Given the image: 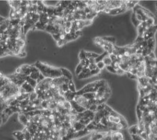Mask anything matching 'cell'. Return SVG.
<instances>
[{"mask_svg":"<svg viewBox=\"0 0 157 140\" xmlns=\"http://www.w3.org/2000/svg\"><path fill=\"white\" fill-rule=\"evenodd\" d=\"M74 100L81 106L85 108L86 109H89L90 106L89 100H87L82 95H76Z\"/></svg>","mask_w":157,"mask_h":140,"instance_id":"cell-4","label":"cell"},{"mask_svg":"<svg viewBox=\"0 0 157 140\" xmlns=\"http://www.w3.org/2000/svg\"><path fill=\"white\" fill-rule=\"evenodd\" d=\"M15 73L24 77L29 76L31 73V65H23L20 66V67L17 68Z\"/></svg>","mask_w":157,"mask_h":140,"instance_id":"cell-3","label":"cell"},{"mask_svg":"<svg viewBox=\"0 0 157 140\" xmlns=\"http://www.w3.org/2000/svg\"><path fill=\"white\" fill-rule=\"evenodd\" d=\"M97 107H98V105L97 104H91L90 107H89V110H90L92 112H96L97 111Z\"/></svg>","mask_w":157,"mask_h":140,"instance_id":"cell-32","label":"cell"},{"mask_svg":"<svg viewBox=\"0 0 157 140\" xmlns=\"http://www.w3.org/2000/svg\"><path fill=\"white\" fill-rule=\"evenodd\" d=\"M106 70H107L109 73H112L114 74H116V73H117V70H115L112 65L107 66H106Z\"/></svg>","mask_w":157,"mask_h":140,"instance_id":"cell-31","label":"cell"},{"mask_svg":"<svg viewBox=\"0 0 157 140\" xmlns=\"http://www.w3.org/2000/svg\"><path fill=\"white\" fill-rule=\"evenodd\" d=\"M83 69H84V67H83V66L81 64L79 63L77 66L76 68V74L77 75V76L81 73V72L82 71Z\"/></svg>","mask_w":157,"mask_h":140,"instance_id":"cell-27","label":"cell"},{"mask_svg":"<svg viewBox=\"0 0 157 140\" xmlns=\"http://www.w3.org/2000/svg\"><path fill=\"white\" fill-rule=\"evenodd\" d=\"M50 17L47 15V14L45 13L42 12L39 14V22H40V23H42V24H44V25H47L50 21Z\"/></svg>","mask_w":157,"mask_h":140,"instance_id":"cell-11","label":"cell"},{"mask_svg":"<svg viewBox=\"0 0 157 140\" xmlns=\"http://www.w3.org/2000/svg\"><path fill=\"white\" fill-rule=\"evenodd\" d=\"M68 88H69V90H70L71 92H74V93L77 92L76 87V86H75V84H74V82L72 80H71V81H69Z\"/></svg>","mask_w":157,"mask_h":140,"instance_id":"cell-17","label":"cell"},{"mask_svg":"<svg viewBox=\"0 0 157 140\" xmlns=\"http://www.w3.org/2000/svg\"><path fill=\"white\" fill-rule=\"evenodd\" d=\"M60 70L61 73H62V76L67 78L69 81L72 80V74L70 71H69L66 68H60Z\"/></svg>","mask_w":157,"mask_h":140,"instance_id":"cell-13","label":"cell"},{"mask_svg":"<svg viewBox=\"0 0 157 140\" xmlns=\"http://www.w3.org/2000/svg\"><path fill=\"white\" fill-rule=\"evenodd\" d=\"M106 84L105 80H99V81H94L93 82L89 83L84 86L81 90H79L76 92V95H83L84 93H88V92H97V90L101 86H104Z\"/></svg>","mask_w":157,"mask_h":140,"instance_id":"cell-2","label":"cell"},{"mask_svg":"<svg viewBox=\"0 0 157 140\" xmlns=\"http://www.w3.org/2000/svg\"><path fill=\"white\" fill-rule=\"evenodd\" d=\"M33 92H35V89L30 86V84L25 81L22 86L20 87V92L22 93H31Z\"/></svg>","mask_w":157,"mask_h":140,"instance_id":"cell-5","label":"cell"},{"mask_svg":"<svg viewBox=\"0 0 157 140\" xmlns=\"http://www.w3.org/2000/svg\"><path fill=\"white\" fill-rule=\"evenodd\" d=\"M25 81H27V82L30 84V86L33 87V89H35L36 88V87H37V81H36V80H34V79H32V78H31L30 76L26 77Z\"/></svg>","mask_w":157,"mask_h":140,"instance_id":"cell-15","label":"cell"},{"mask_svg":"<svg viewBox=\"0 0 157 140\" xmlns=\"http://www.w3.org/2000/svg\"><path fill=\"white\" fill-rule=\"evenodd\" d=\"M131 138L133 140H144L139 135H131Z\"/></svg>","mask_w":157,"mask_h":140,"instance_id":"cell-34","label":"cell"},{"mask_svg":"<svg viewBox=\"0 0 157 140\" xmlns=\"http://www.w3.org/2000/svg\"><path fill=\"white\" fill-rule=\"evenodd\" d=\"M76 96V93L72 92H71L70 90L67 91L66 92L64 93L63 94V97L64 98V99H65L66 101H69V102L74 100Z\"/></svg>","mask_w":157,"mask_h":140,"instance_id":"cell-12","label":"cell"},{"mask_svg":"<svg viewBox=\"0 0 157 140\" xmlns=\"http://www.w3.org/2000/svg\"><path fill=\"white\" fill-rule=\"evenodd\" d=\"M100 55L98 54L97 53H95V52H86V57H87V58H97V57H99Z\"/></svg>","mask_w":157,"mask_h":140,"instance_id":"cell-20","label":"cell"},{"mask_svg":"<svg viewBox=\"0 0 157 140\" xmlns=\"http://www.w3.org/2000/svg\"></svg>","mask_w":157,"mask_h":140,"instance_id":"cell-42","label":"cell"},{"mask_svg":"<svg viewBox=\"0 0 157 140\" xmlns=\"http://www.w3.org/2000/svg\"><path fill=\"white\" fill-rule=\"evenodd\" d=\"M64 9L61 7L60 3L57 4L56 6L55 7V12H54V16L57 17V18H63V12Z\"/></svg>","mask_w":157,"mask_h":140,"instance_id":"cell-10","label":"cell"},{"mask_svg":"<svg viewBox=\"0 0 157 140\" xmlns=\"http://www.w3.org/2000/svg\"><path fill=\"white\" fill-rule=\"evenodd\" d=\"M90 70L89 68H84L82 71L77 76V78L79 79H84L87 78H90Z\"/></svg>","mask_w":157,"mask_h":140,"instance_id":"cell-9","label":"cell"},{"mask_svg":"<svg viewBox=\"0 0 157 140\" xmlns=\"http://www.w3.org/2000/svg\"><path fill=\"white\" fill-rule=\"evenodd\" d=\"M155 9H156V12L157 13V8H155Z\"/></svg>","mask_w":157,"mask_h":140,"instance_id":"cell-41","label":"cell"},{"mask_svg":"<svg viewBox=\"0 0 157 140\" xmlns=\"http://www.w3.org/2000/svg\"><path fill=\"white\" fill-rule=\"evenodd\" d=\"M139 126L137 125H134L131 127L129 128V133L131 134V135H139Z\"/></svg>","mask_w":157,"mask_h":140,"instance_id":"cell-14","label":"cell"},{"mask_svg":"<svg viewBox=\"0 0 157 140\" xmlns=\"http://www.w3.org/2000/svg\"><path fill=\"white\" fill-rule=\"evenodd\" d=\"M100 72H101V70H100L99 69H96L95 70H92V71H90V76H96V75L100 73Z\"/></svg>","mask_w":157,"mask_h":140,"instance_id":"cell-33","label":"cell"},{"mask_svg":"<svg viewBox=\"0 0 157 140\" xmlns=\"http://www.w3.org/2000/svg\"><path fill=\"white\" fill-rule=\"evenodd\" d=\"M54 12H55V7L47 6V11H46L45 14H47L49 17H52V16H54Z\"/></svg>","mask_w":157,"mask_h":140,"instance_id":"cell-19","label":"cell"},{"mask_svg":"<svg viewBox=\"0 0 157 140\" xmlns=\"http://www.w3.org/2000/svg\"><path fill=\"white\" fill-rule=\"evenodd\" d=\"M46 25H44V24H42V23H40V22H38L35 24L34 27L35 28H37V29H39V30H45V27H46Z\"/></svg>","mask_w":157,"mask_h":140,"instance_id":"cell-23","label":"cell"},{"mask_svg":"<svg viewBox=\"0 0 157 140\" xmlns=\"http://www.w3.org/2000/svg\"><path fill=\"white\" fill-rule=\"evenodd\" d=\"M66 43V41L65 40H60L57 42V45L59 47H61L64 44H65Z\"/></svg>","mask_w":157,"mask_h":140,"instance_id":"cell-38","label":"cell"},{"mask_svg":"<svg viewBox=\"0 0 157 140\" xmlns=\"http://www.w3.org/2000/svg\"><path fill=\"white\" fill-rule=\"evenodd\" d=\"M17 56L19 57H25L27 56V54H26V52H22V51L21 52H20L19 54L17 55Z\"/></svg>","mask_w":157,"mask_h":140,"instance_id":"cell-39","label":"cell"},{"mask_svg":"<svg viewBox=\"0 0 157 140\" xmlns=\"http://www.w3.org/2000/svg\"><path fill=\"white\" fill-rule=\"evenodd\" d=\"M79 57L80 60L82 61L84 59H86L87 58V57H86V51H85L84 50H81L80 52L79 55Z\"/></svg>","mask_w":157,"mask_h":140,"instance_id":"cell-26","label":"cell"},{"mask_svg":"<svg viewBox=\"0 0 157 140\" xmlns=\"http://www.w3.org/2000/svg\"><path fill=\"white\" fill-rule=\"evenodd\" d=\"M29 100L31 102H33V101H35L36 100H37L38 98V95L36 92H33L32 93H30V95H29Z\"/></svg>","mask_w":157,"mask_h":140,"instance_id":"cell-21","label":"cell"},{"mask_svg":"<svg viewBox=\"0 0 157 140\" xmlns=\"http://www.w3.org/2000/svg\"><path fill=\"white\" fill-rule=\"evenodd\" d=\"M100 123L101 124V125H103L104 126L107 127V125H108V124H109V121H108V119H107V117H103V118L101 119V120H100Z\"/></svg>","mask_w":157,"mask_h":140,"instance_id":"cell-29","label":"cell"},{"mask_svg":"<svg viewBox=\"0 0 157 140\" xmlns=\"http://www.w3.org/2000/svg\"><path fill=\"white\" fill-rule=\"evenodd\" d=\"M40 72L39 71V70L34 65H31V73L29 76L37 81L40 76Z\"/></svg>","mask_w":157,"mask_h":140,"instance_id":"cell-6","label":"cell"},{"mask_svg":"<svg viewBox=\"0 0 157 140\" xmlns=\"http://www.w3.org/2000/svg\"><path fill=\"white\" fill-rule=\"evenodd\" d=\"M80 64H81V65L83 66L84 68H88L89 65H90V62H89L88 58H86V59H84L83 60L81 61Z\"/></svg>","mask_w":157,"mask_h":140,"instance_id":"cell-28","label":"cell"},{"mask_svg":"<svg viewBox=\"0 0 157 140\" xmlns=\"http://www.w3.org/2000/svg\"><path fill=\"white\" fill-rule=\"evenodd\" d=\"M125 73V71L124 70H121V68H118V70H117V73H116V74H117V75L122 76V75L124 74Z\"/></svg>","mask_w":157,"mask_h":140,"instance_id":"cell-36","label":"cell"},{"mask_svg":"<svg viewBox=\"0 0 157 140\" xmlns=\"http://www.w3.org/2000/svg\"><path fill=\"white\" fill-rule=\"evenodd\" d=\"M70 103L71 104L72 109H74L77 114L82 113V112H84V111H85L87 110L85 108H84V107L81 106V105H79L77 103H76L74 100H72V101H70Z\"/></svg>","mask_w":157,"mask_h":140,"instance_id":"cell-7","label":"cell"},{"mask_svg":"<svg viewBox=\"0 0 157 140\" xmlns=\"http://www.w3.org/2000/svg\"><path fill=\"white\" fill-rule=\"evenodd\" d=\"M2 124H3V118H2V117L1 116V115H0V125H1Z\"/></svg>","mask_w":157,"mask_h":140,"instance_id":"cell-40","label":"cell"},{"mask_svg":"<svg viewBox=\"0 0 157 140\" xmlns=\"http://www.w3.org/2000/svg\"><path fill=\"white\" fill-rule=\"evenodd\" d=\"M82 95L87 100H88L89 101V100H91L95 98V97H96V93H93V92H88V93H84Z\"/></svg>","mask_w":157,"mask_h":140,"instance_id":"cell-16","label":"cell"},{"mask_svg":"<svg viewBox=\"0 0 157 140\" xmlns=\"http://www.w3.org/2000/svg\"><path fill=\"white\" fill-rule=\"evenodd\" d=\"M18 119H19V120L20 123L26 126V127L30 124V120L27 117V115L24 112H20L19 114V115H18Z\"/></svg>","mask_w":157,"mask_h":140,"instance_id":"cell-8","label":"cell"},{"mask_svg":"<svg viewBox=\"0 0 157 140\" xmlns=\"http://www.w3.org/2000/svg\"><path fill=\"white\" fill-rule=\"evenodd\" d=\"M10 19L11 20H14V19H17V14H16V9H11V12H10Z\"/></svg>","mask_w":157,"mask_h":140,"instance_id":"cell-25","label":"cell"},{"mask_svg":"<svg viewBox=\"0 0 157 140\" xmlns=\"http://www.w3.org/2000/svg\"><path fill=\"white\" fill-rule=\"evenodd\" d=\"M109 57H110V59L112 60V62H115V61H116L117 60V56L116 55L114 54H109Z\"/></svg>","mask_w":157,"mask_h":140,"instance_id":"cell-37","label":"cell"},{"mask_svg":"<svg viewBox=\"0 0 157 140\" xmlns=\"http://www.w3.org/2000/svg\"><path fill=\"white\" fill-rule=\"evenodd\" d=\"M34 65L39 70L40 73L45 78H50L52 79H53L62 76V73L60 68L51 66L41 63L40 62H36Z\"/></svg>","mask_w":157,"mask_h":140,"instance_id":"cell-1","label":"cell"},{"mask_svg":"<svg viewBox=\"0 0 157 140\" xmlns=\"http://www.w3.org/2000/svg\"><path fill=\"white\" fill-rule=\"evenodd\" d=\"M97 68L99 69L100 70H103V69L106 67V65H105V64L103 63V61H101V62H99L97 63Z\"/></svg>","mask_w":157,"mask_h":140,"instance_id":"cell-30","label":"cell"},{"mask_svg":"<svg viewBox=\"0 0 157 140\" xmlns=\"http://www.w3.org/2000/svg\"><path fill=\"white\" fill-rule=\"evenodd\" d=\"M89 69L90 71H92V70H95L96 69H97V64L96 63H90L89 65Z\"/></svg>","mask_w":157,"mask_h":140,"instance_id":"cell-35","label":"cell"},{"mask_svg":"<svg viewBox=\"0 0 157 140\" xmlns=\"http://www.w3.org/2000/svg\"><path fill=\"white\" fill-rule=\"evenodd\" d=\"M8 107V105L6 103V102L0 101V115Z\"/></svg>","mask_w":157,"mask_h":140,"instance_id":"cell-22","label":"cell"},{"mask_svg":"<svg viewBox=\"0 0 157 140\" xmlns=\"http://www.w3.org/2000/svg\"><path fill=\"white\" fill-rule=\"evenodd\" d=\"M71 3V1H62L60 2V4L61 8H63L64 9H66V8H68L69 4Z\"/></svg>","mask_w":157,"mask_h":140,"instance_id":"cell-24","label":"cell"},{"mask_svg":"<svg viewBox=\"0 0 157 140\" xmlns=\"http://www.w3.org/2000/svg\"><path fill=\"white\" fill-rule=\"evenodd\" d=\"M103 63L105 64L106 66L112 65V60L110 59V57H109V54L104 58V59L103 60Z\"/></svg>","mask_w":157,"mask_h":140,"instance_id":"cell-18","label":"cell"}]
</instances>
